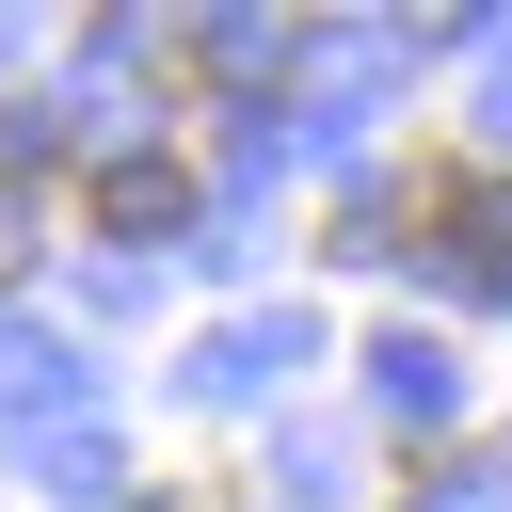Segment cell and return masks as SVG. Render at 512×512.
Returning a JSON list of instances; mask_svg holds the SVG:
<instances>
[{"label":"cell","instance_id":"cell-1","mask_svg":"<svg viewBox=\"0 0 512 512\" xmlns=\"http://www.w3.org/2000/svg\"><path fill=\"white\" fill-rule=\"evenodd\" d=\"M432 256H448L464 288H512V176L448 160V176H432Z\"/></svg>","mask_w":512,"mask_h":512},{"label":"cell","instance_id":"cell-2","mask_svg":"<svg viewBox=\"0 0 512 512\" xmlns=\"http://www.w3.org/2000/svg\"><path fill=\"white\" fill-rule=\"evenodd\" d=\"M96 208H112V224H176V176H160V160H128V176H96Z\"/></svg>","mask_w":512,"mask_h":512}]
</instances>
